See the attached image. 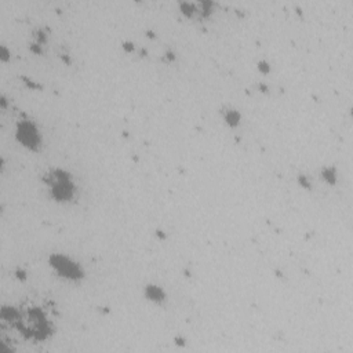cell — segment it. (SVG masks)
<instances>
[{"mask_svg": "<svg viewBox=\"0 0 353 353\" xmlns=\"http://www.w3.org/2000/svg\"><path fill=\"white\" fill-rule=\"evenodd\" d=\"M57 303L44 295H29L0 314V339L7 349L39 345L52 336L57 328Z\"/></svg>", "mask_w": 353, "mask_h": 353, "instance_id": "cell-1", "label": "cell"}]
</instances>
